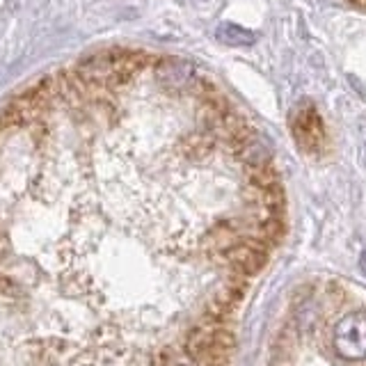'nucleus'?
<instances>
[{
  "mask_svg": "<svg viewBox=\"0 0 366 366\" xmlns=\"http://www.w3.org/2000/svg\"><path fill=\"white\" fill-rule=\"evenodd\" d=\"M332 346L343 360L360 362L366 357V312L343 316L335 325Z\"/></svg>",
  "mask_w": 366,
  "mask_h": 366,
  "instance_id": "obj_1",
  "label": "nucleus"
},
{
  "mask_svg": "<svg viewBox=\"0 0 366 366\" xmlns=\"http://www.w3.org/2000/svg\"><path fill=\"white\" fill-rule=\"evenodd\" d=\"M291 126H293L295 144L300 147L305 154L323 152V147L327 142L325 126H323V119H320V114L316 112V108L312 106V103H302L300 108H295Z\"/></svg>",
  "mask_w": 366,
  "mask_h": 366,
  "instance_id": "obj_2",
  "label": "nucleus"
},
{
  "mask_svg": "<svg viewBox=\"0 0 366 366\" xmlns=\"http://www.w3.org/2000/svg\"><path fill=\"white\" fill-rule=\"evenodd\" d=\"M224 259H227V266L232 272L243 274V277H254V274H259L263 270V266H266L268 254L266 252H257V249L243 245V240H240V245H236Z\"/></svg>",
  "mask_w": 366,
  "mask_h": 366,
  "instance_id": "obj_3",
  "label": "nucleus"
},
{
  "mask_svg": "<svg viewBox=\"0 0 366 366\" xmlns=\"http://www.w3.org/2000/svg\"><path fill=\"white\" fill-rule=\"evenodd\" d=\"M234 158L238 160L240 165L245 169L249 167H263V165H270L272 163V154H270V147L268 142L263 140L259 133H254L249 140L238 149L234 154Z\"/></svg>",
  "mask_w": 366,
  "mask_h": 366,
  "instance_id": "obj_4",
  "label": "nucleus"
},
{
  "mask_svg": "<svg viewBox=\"0 0 366 366\" xmlns=\"http://www.w3.org/2000/svg\"><path fill=\"white\" fill-rule=\"evenodd\" d=\"M215 37L227 46H252L257 41L254 32L247 28H240L236 23H220L215 30Z\"/></svg>",
  "mask_w": 366,
  "mask_h": 366,
  "instance_id": "obj_5",
  "label": "nucleus"
},
{
  "mask_svg": "<svg viewBox=\"0 0 366 366\" xmlns=\"http://www.w3.org/2000/svg\"><path fill=\"white\" fill-rule=\"evenodd\" d=\"M245 179H247V186H254L259 190H266V188H272V186H277V183H282L280 172H277V167H274V163L245 169Z\"/></svg>",
  "mask_w": 366,
  "mask_h": 366,
  "instance_id": "obj_6",
  "label": "nucleus"
},
{
  "mask_svg": "<svg viewBox=\"0 0 366 366\" xmlns=\"http://www.w3.org/2000/svg\"><path fill=\"white\" fill-rule=\"evenodd\" d=\"M222 289H224L229 295H234L236 300L240 302V300H243V297H245L247 289H249V280H247V277H243V274L232 272V274H229V280L224 282Z\"/></svg>",
  "mask_w": 366,
  "mask_h": 366,
  "instance_id": "obj_7",
  "label": "nucleus"
},
{
  "mask_svg": "<svg viewBox=\"0 0 366 366\" xmlns=\"http://www.w3.org/2000/svg\"><path fill=\"white\" fill-rule=\"evenodd\" d=\"M360 268H362V272L366 274V252H362V257H360Z\"/></svg>",
  "mask_w": 366,
  "mask_h": 366,
  "instance_id": "obj_8",
  "label": "nucleus"
}]
</instances>
